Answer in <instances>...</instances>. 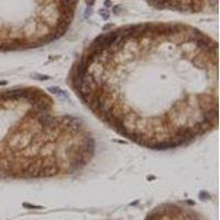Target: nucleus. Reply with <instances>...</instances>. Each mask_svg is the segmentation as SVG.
<instances>
[{
    "label": "nucleus",
    "instance_id": "f257e3e1",
    "mask_svg": "<svg viewBox=\"0 0 220 220\" xmlns=\"http://www.w3.org/2000/svg\"><path fill=\"white\" fill-rule=\"evenodd\" d=\"M218 42L175 22L128 24L96 36L67 83L99 121L125 140L174 150L217 130Z\"/></svg>",
    "mask_w": 220,
    "mask_h": 220
},
{
    "label": "nucleus",
    "instance_id": "7ed1b4c3",
    "mask_svg": "<svg viewBox=\"0 0 220 220\" xmlns=\"http://www.w3.org/2000/svg\"><path fill=\"white\" fill-rule=\"evenodd\" d=\"M78 0H0V53L40 48L66 34Z\"/></svg>",
    "mask_w": 220,
    "mask_h": 220
},
{
    "label": "nucleus",
    "instance_id": "f03ea898",
    "mask_svg": "<svg viewBox=\"0 0 220 220\" xmlns=\"http://www.w3.org/2000/svg\"><path fill=\"white\" fill-rule=\"evenodd\" d=\"M93 132L38 86L0 88V179L82 172L96 154Z\"/></svg>",
    "mask_w": 220,
    "mask_h": 220
}]
</instances>
